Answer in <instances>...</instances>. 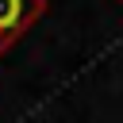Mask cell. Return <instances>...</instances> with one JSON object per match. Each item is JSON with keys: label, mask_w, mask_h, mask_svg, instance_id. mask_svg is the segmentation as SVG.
<instances>
[{"label": "cell", "mask_w": 123, "mask_h": 123, "mask_svg": "<svg viewBox=\"0 0 123 123\" xmlns=\"http://www.w3.org/2000/svg\"><path fill=\"white\" fill-rule=\"evenodd\" d=\"M42 8V0H0V50H8L23 31H31Z\"/></svg>", "instance_id": "1"}]
</instances>
